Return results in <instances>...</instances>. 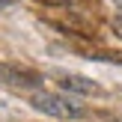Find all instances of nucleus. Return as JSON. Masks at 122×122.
<instances>
[{"mask_svg":"<svg viewBox=\"0 0 122 122\" xmlns=\"http://www.w3.org/2000/svg\"><path fill=\"white\" fill-rule=\"evenodd\" d=\"M30 104L39 113H48V116H54V119H81V116L89 113L83 104L66 98V95H57V92H33L30 95Z\"/></svg>","mask_w":122,"mask_h":122,"instance_id":"obj_1","label":"nucleus"},{"mask_svg":"<svg viewBox=\"0 0 122 122\" xmlns=\"http://www.w3.org/2000/svg\"><path fill=\"white\" fill-rule=\"evenodd\" d=\"M0 83H6L12 89H36L42 83V75L18 63H0Z\"/></svg>","mask_w":122,"mask_h":122,"instance_id":"obj_2","label":"nucleus"},{"mask_svg":"<svg viewBox=\"0 0 122 122\" xmlns=\"http://www.w3.org/2000/svg\"><path fill=\"white\" fill-rule=\"evenodd\" d=\"M54 81H57V86L69 89L75 95H101L98 83L89 81V77H81V75H54Z\"/></svg>","mask_w":122,"mask_h":122,"instance_id":"obj_3","label":"nucleus"},{"mask_svg":"<svg viewBox=\"0 0 122 122\" xmlns=\"http://www.w3.org/2000/svg\"><path fill=\"white\" fill-rule=\"evenodd\" d=\"M83 57L101 60V63H113V66H122V51H116V48H104V51H83Z\"/></svg>","mask_w":122,"mask_h":122,"instance_id":"obj_4","label":"nucleus"},{"mask_svg":"<svg viewBox=\"0 0 122 122\" xmlns=\"http://www.w3.org/2000/svg\"><path fill=\"white\" fill-rule=\"evenodd\" d=\"M45 6H60V9H71V6H77L81 0H42Z\"/></svg>","mask_w":122,"mask_h":122,"instance_id":"obj_5","label":"nucleus"},{"mask_svg":"<svg viewBox=\"0 0 122 122\" xmlns=\"http://www.w3.org/2000/svg\"><path fill=\"white\" fill-rule=\"evenodd\" d=\"M110 30H113V33H116L119 39H122V12H116V15L110 18Z\"/></svg>","mask_w":122,"mask_h":122,"instance_id":"obj_6","label":"nucleus"},{"mask_svg":"<svg viewBox=\"0 0 122 122\" xmlns=\"http://www.w3.org/2000/svg\"><path fill=\"white\" fill-rule=\"evenodd\" d=\"M12 3H18V0H0V9H6V6H12Z\"/></svg>","mask_w":122,"mask_h":122,"instance_id":"obj_7","label":"nucleus"},{"mask_svg":"<svg viewBox=\"0 0 122 122\" xmlns=\"http://www.w3.org/2000/svg\"><path fill=\"white\" fill-rule=\"evenodd\" d=\"M113 3H116V6H122V0H113Z\"/></svg>","mask_w":122,"mask_h":122,"instance_id":"obj_8","label":"nucleus"}]
</instances>
